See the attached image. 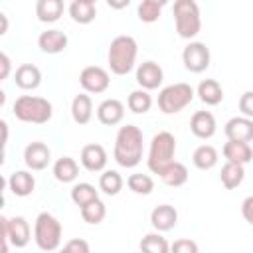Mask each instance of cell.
Here are the masks:
<instances>
[{
  "label": "cell",
  "mask_w": 253,
  "mask_h": 253,
  "mask_svg": "<svg viewBox=\"0 0 253 253\" xmlns=\"http://www.w3.org/2000/svg\"><path fill=\"white\" fill-rule=\"evenodd\" d=\"M113 156L123 168H134L142 160V130L136 125H125L119 128Z\"/></svg>",
  "instance_id": "obj_1"
},
{
  "label": "cell",
  "mask_w": 253,
  "mask_h": 253,
  "mask_svg": "<svg viewBox=\"0 0 253 253\" xmlns=\"http://www.w3.org/2000/svg\"><path fill=\"white\" fill-rule=\"evenodd\" d=\"M136 53H138V45L132 36H117L111 42L107 53L111 71L115 75H126L128 71H132L136 63Z\"/></svg>",
  "instance_id": "obj_2"
},
{
  "label": "cell",
  "mask_w": 253,
  "mask_h": 253,
  "mask_svg": "<svg viewBox=\"0 0 253 253\" xmlns=\"http://www.w3.org/2000/svg\"><path fill=\"white\" fill-rule=\"evenodd\" d=\"M14 117L22 123H34V125H43L51 119L53 107L47 99L36 97V95H22L14 101Z\"/></svg>",
  "instance_id": "obj_3"
},
{
  "label": "cell",
  "mask_w": 253,
  "mask_h": 253,
  "mask_svg": "<svg viewBox=\"0 0 253 253\" xmlns=\"http://www.w3.org/2000/svg\"><path fill=\"white\" fill-rule=\"evenodd\" d=\"M174 154H176V138L172 132L162 130L158 134L152 136L150 140V148H148V170L154 174H160L168 164L174 162Z\"/></svg>",
  "instance_id": "obj_4"
},
{
  "label": "cell",
  "mask_w": 253,
  "mask_h": 253,
  "mask_svg": "<svg viewBox=\"0 0 253 253\" xmlns=\"http://www.w3.org/2000/svg\"><path fill=\"white\" fill-rule=\"evenodd\" d=\"M174 24L176 32L184 40H192L202 30L200 6L194 0H176L174 2Z\"/></svg>",
  "instance_id": "obj_5"
},
{
  "label": "cell",
  "mask_w": 253,
  "mask_h": 253,
  "mask_svg": "<svg viewBox=\"0 0 253 253\" xmlns=\"http://www.w3.org/2000/svg\"><path fill=\"white\" fill-rule=\"evenodd\" d=\"M34 241L42 251H55L61 243V223L49 211L38 213L34 221Z\"/></svg>",
  "instance_id": "obj_6"
},
{
  "label": "cell",
  "mask_w": 253,
  "mask_h": 253,
  "mask_svg": "<svg viewBox=\"0 0 253 253\" xmlns=\"http://www.w3.org/2000/svg\"><path fill=\"white\" fill-rule=\"evenodd\" d=\"M194 101V89L188 83H172L158 93V109L164 115H176Z\"/></svg>",
  "instance_id": "obj_7"
},
{
  "label": "cell",
  "mask_w": 253,
  "mask_h": 253,
  "mask_svg": "<svg viewBox=\"0 0 253 253\" xmlns=\"http://www.w3.org/2000/svg\"><path fill=\"white\" fill-rule=\"evenodd\" d=\"M0 231L2 237L8 239L16 249H22L32 239V229L26 217L14 215V217H0Z\"/></svg>",
  "instance_id": "obj_8"
},
{
  "label": "cell",
  "mask_w": 253,
  "mask_h": 253,
  "mask_svg": "<svg viewBox=\"0 0 253 253\" xmlns=\"http://www.w3.org/2000/svg\"><path fill=\"white\" fill-rule=\"evenodd\" d=\"M210 47L202 42H190L184 51H182V61H184V67L190 71V73H202L210 67Z\"/></svg>",
  "instance_id": "obj_9"
},
{
  "label": "cell",
  "mask_w": 253,
  "mask_h": 253,
  "mask_svg": "<svg viewBox=\"0 0 253 253\" xmlns=\"http://www.w3.org/2000/svg\"><path fill=\"white\" fill-rule=\"evenodd\" d=\"M79 83L83 87L85 93H105L111 85V77L107 73V69L99 67V65H87L83 67V71L79 73Z\"/></svg>",
  "instance_id": "obj_10"
},
{
  "label": "cell",
  "mask_w": 253,
  "mask_h": 253,
  "mask_svg": "<svg viewBox=\"0 0 253 253\" xmlns=\"http://www.w3.org/2000/svg\"><path fill=\"white\" fill-rule=\"evenodd\" d=\"M164 81V71L156 61H142L136 69V83L144 91L158 89Z\"/></svg>",
  "instance_id": "obj_11"
},
{
  "label": "cell",
  "mask_w": 253,
  "mask_h": 253,
  "mask_svg": "<svg viewBox=\"0 0 253 253\" xmlns=\"http://www.w3.org/2000/svg\"><path fill=\"white\" fill-rule=\"evenodd\" d=\"M49 160H51V150L47 144L40 140H34L24 148V162L30 170H43L47 168Z\"/></svg>",
  "instance_id": "obj_12"
},
{
  "label": "cell",
  "mask_w": 253,
  "mask_h": 253,
  "mask_svg": "<svg viewBox=\"0 0 253 253\" xmlns=\"http://www.w3.org/2000/svg\"><path fill=\"white\" fill-rule=\"evenodd\" d=\"M227 140H237V142H249L253 140V119L247 117H233L225 123L223 128Z\"/></svg>",
  "instance_id": "obj_13"
},
{
  "label": "cell",
  "mask_w": 253,
  "mask_h": 253,
  "mask_svg": "<svg viewBox=\"0 0 253 253\" xmlns=\"http://www.w3.org/2000/svg\"><path fill=\"white\" fill-rule=\"evenodd\" d=\"M79 160H81V164H83L85 170H89V172H101V170H105V166H107V152H105V148H103L101 144H97V142L85 144V146L81 148Z\"/></svg>",
  "instance_id": "obj_14"
},
{
  "label": "cell",
  "mask_w": 253,
  "mask_h": 253,
  "mask_svg": "<svg viewBox=\"0 0 253 253\" xmlns=\"http://www.w3.org/2000/svg\"><path fill=\"white\" fill-rule=\"evenodd\" d=\"M150 223L156 231H170L178 223V211L170 204H160L150 211Z\"/></svg>",
  "instance_id": "obj_15"
},
{
  "label": "cell",
  "mask_w": 253,
  "mask_h": 253,
  "mask_svg": "<svg viewBox=\"0 0 253 253\" xmlns=\"http://www.w3.org/2000/svg\"><path fill=\"white\" fill-rule=\"evenodd\" d=\"M215 117L210 111H196L190 119V130L198 138H211L215 134Z\"/></svg>",
  "instance_id": "obj_16"
},
{
  "label": "cell",
  "mask_w": 253,
  "mask_h": 253,
  "mask_svg": "<svg viewBox=\"0 0 253 253\" xmlns=\"http://www.w3.org/2000/svg\"><path fill=\"white\" fill-rule=\"evenodd\" d=\"M125 117V105L119 99H105L99 107H97V119L99 123L107 125V126H115L123 121Z\"/></svg>",
  "instance_id": "obj_17"
},
{
  "label": "cell",
  "mask_w": 253,
  "mask_h": 253,
  "mask_svg": "<svg viewBox=\"0 0 253 253\" xmlns=\"http://www.w3.org/2000/svg\"><path fill=\"white\" fill-rule=\"evenodd\" d=\"M6 184H8V188H10V192H12L14 196L26 198V196H30V194L34 192V188H36V178H34V174H30V172H26V170H16V172L10 174V178L6 180Z\"/></svg>",
  "instance_id": "obj_18"
},
{
  "label": "cell",
  "mask_w": 253,
  "mask_h": 253,
  "mask_svg": "<svg viewBox=\"0 0 253 253\" xmlns=\"http://www.w3.org/2000/svg\"><path fill=\"white\" fill-rule=\"evenodd\" d=\"M38 45L43 53H61L67 47V36L61 30H45L40 34Z\"/></svg>",
  "instance_id": "obj_19"
},
{
  "label": "cell",
  "mask_w": 253,
  "mask_h": 253,
  "mask_svg": "<svg viewBox=\"0 0 253 253\" xmlns=\"http://www.w3.org/2000/svg\"><path fill=\"white\" fill-rule=\"evenodd\" d=\"M223 156L227 162H235V164H241L245 166L247 162H251L253 158V150L249 146V142H237V140H227L223 144Z\"/></svg>",
  "instance_id": "obj_20"
},
{
  "label": "cell",
  "mask_w": 253,
  "mask_h": 253,
  "mask_svg": "<svg viewBox=\"0 0 253 253\" xmlns=\"http://www.w3.org/2000/svg\"><path fill=\"white\" fill-rule=\"evenodd\" d=\"M14 81L20 89H36L42 83V71L34 63H22L14 73Z\"/></svg>",
  "instance_id": "obj_21"
},
{
  "label": "cell",
  "mask_w": 253,
  "mask_h": 253,
  "mask_svg": "<svg viewBox=\"0 0 253 253\" xmlns=\"http://www.w3.org/2000/svg\"><path fill=\"white\" fill-rule=\"evenodd\" d=\"M196 95L200 97V101L204 105H210V107L219 105L223 101V89H221V85L215 79H204V81H200V85L196 89Z\"/></svg>",
  "instance_id": "obj_22"
},
{
  "label": "cell",
  "mask_w": 253,
  "mask_h": 253,
  "mask_svg": "<svg viewBox=\"0 0 253 253\" xmlns=\"http://www.w3.org/2000/svg\"><path fill=\"white\" fill-rule=\"evenodd\" d=\"M69 16L77 24H91L97 16V6L93 0H73L69 4Z\"/></svg>",
  "instance_id": "obj_23"
},
{
  "label": "cell",
  "mask_w": 253,
  "mask_h": 253,
  "mask_svg": "<svg viewBox=\"0 0 253 253\" xmlns=\"http://www.w3.org/2000/svg\"><path fill=\"white\" fill-rule=\"evenodd\" d=\"M71 117L77 125H87L93 117V101L87 93H79L75 95V99L71 101Z\"/></svg>",
  "instance_id": "obj_24"
},
{
  "label": "cell",
  "mask_w": 253,
  "mask_h": 253,
  "mask_svg": "<svg viewBox=\"0 0 253 253\" xmlns=\"http://www.w3.org/2000/svg\"><path fill=\"white\" fill-rule=\"evenodd\" d=\"M63 14V2L61 0H38L36 2V16L40 22L51 24L57 22Z\"/></svg>",
  "instance_id": "obj_25"
},
{
  "label": "cell",
  "mask_w": 253,
  "mask_h": 253,
  "mask_svg": "<svg viewBox=\"0 0 253 253\" xmlns=\"http://www.w3.org/2000/svg\"><path fill=\"white\" fill-rule=\"evenodd\" d=\"M158 176H160V180H162L166 186L178 188V186H184V184L188 182V168H186L182 162L174 160V162L168 164Z\"/></svg>",
  "instance_id": "obj_26"
},
{
  "label": "cell",
  "mask_w": 253,
  "mask_h": 253,
  "mask_svg": "<svg viewBox=\"0 0 253 253\" xmlns=\"http://www.w3.org/2000/svg\"><path fill=\"white\" fill-rule=\"evenodd\" d=\"M77 174H79V166H77V162L71 156H61V158L55 160V164H53V176H55L57 182L69 184V182H73L77 178Z\"/></svg>",
  "instance_id": "obj_27"
},
{
  "label": "cell",
  "mask_w": 253,
  "mask_h": 253,
  "mask_svg": "<svg viewBox=\"0 0 253 253\" xmlns=\"http://www.w3.org/2000/svg\"><path fill=\"white\" fill-rule=\"evenodd\" d=\"M217 158H219V154H217V150L211 144H202L192 154V162H194V166L198 170H210V168H213L217 164Z\"/></svg>",
  "instance_id": "obj_28"
},
{
  "label": "cell",
  "mask_w": 253,
  "mask_h": 253,
  "mask_svg": "<svg viewBox=\"0 0 253 253\" xmlns=\"http://www.w3.org/2000/svg\"><path fill=\"white\" fill-rule=\"evenodd\" d=\"M245 178V168L241 164H235V162H225L221 166V172H219V180L221 184L227 188V190H233L237 188Z\"/></svg>",
  "instance_id": "obj_29"
},
{
  "label": "cell",
  "mask_w": 253,
  "mask_h": 253,
  "mask_svg": "<svg viewBox=\"0 0 253 253\" xmlns=\"http://www.w3.org/2000/svg\"><path fill=\"white\" fill-rule=\"evenodd\" d=\"M71 200H73V204L79 206V210H81L83 206H87V204L99 200V190H95V186L89 184V182H79V184H75V186L71 188Z\"/></svg>",
  "instance_id": "obj_30"
},
{
  "label": "cell",
  "mask_w": 253,
  "mask_h": 253,
  "mask_svg": "<svg viewBox=\"0 0 253 253\" xmlns=\"http://www.w3.org/2000/svg\"><path fill=\"white\" fill-rule=\"evenodd\" d=\"M123 184L125 180L117 170H105L99 178V190L105 192L107 196H117L123 190Z\"/></svg>",
  "instance_id": "obj_31"
},
{
  "label": "cell",
  "mask_w": 253,
  "mask_h": 253,
  "mask_svg": "<svg viewBox=\"0 0 253 253\" xmlns=\"http://www.w3.org/2000/svg\"><path fill=\"white\" fill-rule=\"evenodd\" d=\"M140 253H170V243L160 233H146L140 239Z\"/></svg>",
  "instance_id": "obj_32"
},
{
  "label": "cell",
  "mask_w": 253,
  "mask_h": 253,
  "mask_svg": "<svg viewBox=\"0 0 253 253\" xmlns=\"http://www.w3.org/2000/svg\"><path fill=\"white\" fill-rule=\"evenodd\" d=\"M126 105H128V109H130L132 113H136V115H144V113H148L150 107H152V97H150L148 91H144V89H136V91H132V93L128 95Z\"/></svg>",
  "instance_id": "obj_33"
},
{
  "label": "cell",
  "mask_w": 253,
  "mask_h": 253,
  "mask_svg": "<svg viewBox=\"0 0 253 253\" xmlns=\"http://www.w3.org/2000/svg\"><path fill=\"white\" fill-rule=\"evenodd\" d=\"M162 8H164V2L160 0H142L140 4H138V20L140 22H144V24H152V22H156L158 18H160V12H162Z\"/></svg>",
  "instance_id": "obj_34"
},
{
  "label": "cell",
  "mask_w": 253,
  "mask_h": 253,
  "mask_svg": "<svg viewBox=\"0 0 253 253\" xmlns=\"http://www.w3.org/2000/svg\"><path fill=\"white\" fill-rule=\"evenodd\" d=\"M79 211H81L83 221H87V223H91V225L101 223V221L105 219V215H107V208H105V204H103L101 200H95V202L83 206Z\"/></svg>",
  "instance_id": "obj_35"
},
{
  "label": "cell",
  "mask_w": 253,
  "mask_h": 253,
  "mask_svg": "<svg viewBox=\"0 0 253 253\" xmlns=\"http://www.w3.org/2000/svg\"><path fill=\"white\" fill-rule=\"evenodd\" d=\"M126 186L130 192L140 194V196H148L154 190V180L148 174H130L126 178Z\"/></svg>",
  "instance_id": "obj_36"
},
{
  "label": "cell",
  "mask_w": 253,
  "mask_h": 253,
  "mask_svg": "<svg viewBox=\"0 0 253 253\" xmlns=\"http://www.w3.org/2000/svg\"><path fill=\"white\" fill-rule=\"evenodd\" d=\"M57 253H91L89 249V243L81 237H75V239H69Z\"/></svg>",
  "instance_id": "obj_37"
},
{
  "label": "cell",
  "mask_w": 253,
  "mask_h": 253,
  "mask_svg": "<svg viewBox=\"0 0 253 253\" xmlns=\"http://www.w3.org/2000/svg\"><path fill=\"white\" fill-rule=\"evenodd\" d=\"M198 243L194 239H176L170 245V253H198Z\"/></svg>",
  "instance_id": "obj_38"
},
{
  "label": "cell",
  "mask_w": 253,
  "mask_h": 253,
  "mask_svg": "<svg viewBox=\"0 0 253 253\" xmlns=\"http://www.w3.org/2000/svg\"><path fill=\"white\" fill-rule=\"evenodd\" d=\"M239 111H241V117L253 119V91H245L239 97Z\"/></svg>",
  "instance_id": "obj_39"
},
{
  "label": "cell",
  "mask_w": 253,
  "mask_h": 253,
  "mask_svg": "<svg viewBox=\"0 0 253 253\" xmlns=\"http://www.w3.org/2000/svg\"><path fill=\"white\" fill-rule=\"evenodd\" d=\"M241 213H243L245 221L253 225V196H247V198L243 200V204H241Z\"/></svg>",
  "instance_id": "obj_40"
},
{
  "label": "cell",
  "mask_w": 253,
  "mask_h": 253,
  "mask_svg": "<svg viewBox=\"0 0 253 253\" xmlns=\"http://www.w3.org/2000/svg\"><path fill=\"white\" fill-rule=\"evenodd\" d=\"M0 67H2V71H0V77H2V79H6V77L10 75V67H12V65H10V57H8L4 51L0 53Z\"/></svg>",
  "instance_id": "obj_41"
},
{
  "label": "cell",
  "mask_w": 253,
  "mask_h": 253,
  "mask_svg": "<svg viewBox=\"0 0 253 253\" xmlns=\"http://www.w3.org/2000/svg\"><path fill=\"white\" fill-rule=\"evenodd\" d=\"M0 22H2L0 36H4V34H6V30H8V18H6V14H0Z\"/></svg>",
  "instance_id": "obj_42"
}]
</instances>
